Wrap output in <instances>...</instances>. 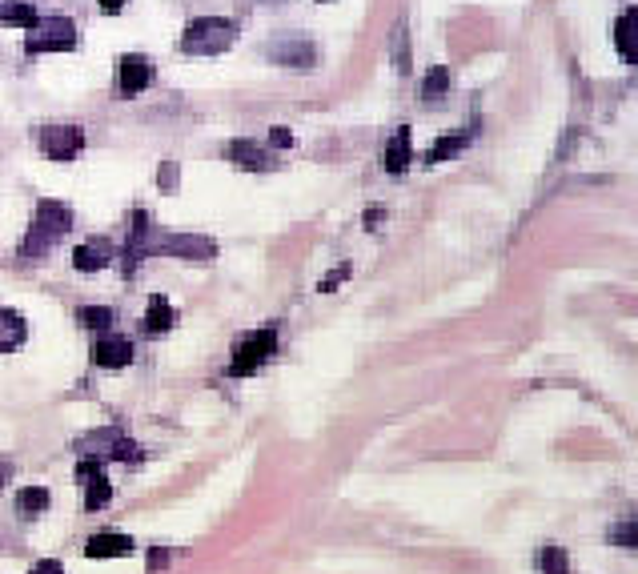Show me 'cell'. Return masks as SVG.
I'll list each match as a JSON object with an SVG mask.
<instances>
[{
  "mask_svg": "<svg viewBox=\"0 0 638 574\" xmlns=\"http://www.w3.org/2000/svg\"><path fill=\"white\" fill-rule=\"evenodd\" d=\"M29 574H65V566H61L57 558H49V562H37Z\"/></svg>",
  "mask_w": 638,
  "mask_h": 574,
  "instance_id": "obj_29",
  "label": "cell"
},
{
  "mask_svg": "<svg viewBox=\"0 0 638 574\" xmlns=\"http://www.w3.org/2000/svg\"><path fill=\"white\" fill-rule=\"evenodd\" d=\"M382 217H386L382 209H370V213H366V229H378V221H382Z\"/></svg>",
  "mask_w": 638,
  "mask_h": 574,
  "instance_id": "obj_32",
  "label": "cell"
},
{
  "mask_svg": "<svg viewBox=\"0 0 638 574\" xmlns=\"http://www.w3.org/2000/svg\"><path fill=\"white\" fill-rule=\"evenodd\" d=\"M37 141H41V149L53 161H73L85 149V129H77V125H45Z\"/></svg>",
  "mask_w": 638,
  "mask_h": 574,
  "instance_id": "obj_6",
  "label": "cell"
},
{
  "mask_svg": "<svg viewBox=\"0 0 638 574\" xmlns=\"http://www.w3.org/2000/svg\"><path fill=\"white\" fill-rule=\"evenodd\" d=\"M25 338H29L25 318L13 310H0V350H17V346H25Z\"/></svg>",
  "mask_w": 638,
  "mask_h": 574,
  "instance_id": "obj_18",
  "label": "cell"
},
{
  "mask_svg": "<svg viewBox=\"0 0 638 574\" xmlns=\"http://www.w3.org/2000/svg\"><path fill=\"white\" fill-rule=\"evenodd\" d=\"M125 0H101V13H121Z\"/></svg>",
  "mask_w": 638,
  "mask_h": 574,
  "instance_id": "obj_31",
  "label": "cell"
},
{
  "mask_svg": "<svg viewBox=\"0 0 638 574\" xmlns=\"http://www.w3.org/2000/svg\"><path fill=\"white\" fill-rule=\"evenodd\" d=\"M470 137H474V133H466V129H462V133H450V137H438V141L430 145L426 161H430V165H442V161H450L454 153H462V149L470 145Z\"/></svg>",
  "mask_w": 638,
  "mask_h": 574,
  "instance_id": "obj_19",
  "label": "cell"
},
{
  "mask_svg": "<svg viewBox=\"0 0 638 574\" xmlns=\"http://www.w3.org/2000/svg\"><path fill=\"white\" fill-rule=\"evenodd\" d=\"M269 145H277V149H293V133H289L285 125H273V129H269Z\"/></svg>",
  "mask_w": 638,
  "mask_h": 574,
  "instance_id": "obj_28",
  "label": "cell"
},
{
  "mask_svg": "<svg viewBox=\"0 0 638 574\" xmlns=\"http://www.w3.org/2000/svg\"><path fill=\"white\" fill-rule=\"evenodd\" d=\"M133 550H137V542L129 534H93L85 546L89 558H129Z\"/></svg>",
  "mask_w": 638,
  "mask_h": 574,
  "instance_id": "obj_13",
  "label": "cell"
},
{
  "mask_svg": "<svg viewBox=\"0 0 638 574\" xmlns=\"http://www.w3.org/2000/svg\"><path fill=\"white\" fill-rule=\"evenodd\" d=\"M614 45H618V53L626 57V65L638 61V9H634V5L618 17V25H614Z\"/></svg>",
  "mask_w": 638,
  "mask_h": 574,
  "instance_id": "obj_11",
  "label": "cell"
},
{
  "mask_svg": "<svg viewBox=\"0 0 638 574\" xmlns=\"http://www.w3.org/2000/svg\"><path fill=\"white\" fill-rule=\"evenodd\" d=\"M69 225H73V213H69V205H61V201H41L37 205V217H33V225H29V237H25V257L29 261H37L41 253H49L65 233H69Z\"/></svg>",
  "mask_w": 638,
  "mask_h": 574,
  "instance_id": "obj_1",
  "label": "cell"
},
{
  "mask_svg": "<svg viewBox=\"0 0 638 574\" xmlns=\"http://www.w3.org/2000/svg\"><path fill=\"white\" fill-rule=\"evenodd\" d=\"M538 570L542 574H570V558L562 546H542L538 550Z\"/></svg>",
  "mask_w": 638,
  "mask_h": 574,
  "instance_id": "obj_23",
  "label": "cell"
},
{
  "mask_svg": "<svg viewBox=\"0 0 638 574\" xmlns=\"http://www.w3.org/2000/svg\"><path fill=\"white\" fill-rule=\"evenodd\" d=\"M269 57H273L277 65H289V69H309V65L317 61V49H313L309 41H281V45L269 49Z\"/></svg>",
  "mask_w": 638,
  "mask_h": 574,
  "instance_id": "obj_14",
  "label": "cell"
},
{
  "mask_svg": "<svg viewBox=\"0 0 638 574\" xmlns=\"http://www.w3.org/2000/svg\"><path fill=\"white\" fill-rule=\"evenodd\" d=\"M49 490L45 486H25L21 494H17V506L25 510V514H41V510H49Z\"/></svg>",
  "mask_w": 638,
  "mask_h": 574,
  "instance_id": "obj_24",
  "label": "cell"
},
{
  "mask_svg": "<svg viewBox=\"0 0 638 574\" xmlns=\"http://www.w3.org/2000/svg\"><path fill=\"white\" fill-rule=\"evenodd\" d=\"M350 277V265H338V269H330L326 277H322V285H317V290H322V294H334V285H342Z\"/></svg>",
  "mask_w": 638,
  "mask_h": 574,
  "instance_id": "obj_27",
  "label": "cell"
},
{
  "mask_svg": "<svg viewBox=\"0 0 638 574\" xmlns=\"http://www.w3.org/2000/svg\"><path fill=\"white\" fill-rule=\"evenodd\" d=\"M93 362H97L101 370H125V366L133 362V342L121 338V334H105V338H97V346H93Z\"/></svg>",
  "mask_w": 638,
  "mask_h": 574,
  "instance_id": "obj_9",
  "label": "cell"
},
{
  "mask_svg": "<svg viewBox=\"0 0 638 574\" xmlns=\"http://www.w3.org/2000/svg\"><path fill=\"white\" fill-rule=\"evenodd\" d=\"M446 93H450V69L434 65V69L426 73V81H422V101H426V105H434V101H442Z\"/></svg>",
  "mask_w": 638,
  "mask_h": 574,
  "instance_id": "obj_20",
  "label": "cell"
},
{
  "mask_svg": "<svg viewBox=\"0 0 638 574\" xmlns=\"http://www.w3.org/2000/svg\"><path fill=\"white\" fill-rule=\"evenodd\" d=\"M85 486H89V490H85V510H101V506L113 498V482L105 478V470H101V474H93Z\"/></svg>",
  "mask_w": 638,
  "mask_h": 574,
  "instance_id": "obj_21",
  "label": "cell"
},
{
  "mask_svg": "<svg viewBox=\"0 0 638 574\" xmlns=\"http://www.w3.org/2000/svg\"><path fill=\"white\" fill-rule=\"evenodd\" d=\"M41 17L33 9V0H0V25H13V29H33Z\"/></svg>",
  "mask_w": 638,
  "mask_h": 574,
  "instance_id": "obj_16",
  "label": "cell"
},
{
  "mask_svg": "<svg viewBox=\"0 0 638 574\" xmlns=\"http://www.w3.org/2000/svg\"><path fill=\"white\" fill-rule=\"evenodd\" d=\"M394 69H398V73H410V37H406L402 25L394 29Z\"/></svg>",
  "mask_w": 638,
  "mask_h": 574,
  "instance_id": "obj_25",
  "label": "cell"
},
{
  "mask_svg": "<svg viewBox=\"0 0 638 574\" xmlns=\"http://www.w3.org/2000/svg\"><path fill=\"white\" fill-rule=\"evenodd\" d=\"M5 478H9V466H0V490H5Z\"/></svg>",
  "mask_w": 638,
  "mask_h": 574,
  "instance_id": "obj_33",
  "label": "cell"
},
{
  "mask_svg": "<svg viewBox=\"0 0 638 574\" xmlns=\"http://www.w3.org/2000/svg\"><path fill=\"white\" fill-rule=\"evenodd\" d=\"M229 45H233V21L225 17H197L181 37V49L189 57H217Z\"/></svg>",
  "mask_w": 638,
  "mask_h": 574,
  "instance_id": "obj_2",
  "label": "cell"
},
{
  "mask_svg": "<svg viewBox=\"0 0 638 574\" xmlns=\"http://www.w3.org/2000/svg\"><path fill=\"white\" fill-rule=\"evenodd\" d=\"M165 562H169V550H165V546H157V550H153V554H149V570H153V574H157V570H161V566H165Z\"/></svg>",
  "mask_w": 638,
  "mask_h": 574,
  "instance_id": "obj_30",
  "label": "cell"
},
{
  "mask_svg": "<svg viewBox=\"0 0 638 574\" xmlns=\"http://www.w3.org/2000/svg\"><path fill=\"white\" fill-rule=\"evenodd\" d=\"M610 542L622 546V550H634V546H638V526H634V522H618V526L610 530Z\"/></svg>",
  "mask_w": 638,
  "mask_h": 574,
  "instance_id": "obj_26",
  "label": "cell"
},
{
  "mask_svg": "<svg viewBox=\"0 0 638 574\" xmlns=\"http://www.w3.org/2000/svg\"><path fill=\"white\" fill-rule=\"evenodd\" d=\"M173 322H177V314H173V306L161 298V294H153L149 298V314H145V334H153V338H161V334H169L173 330Z\"/></svg>",
  "mask_w": 638,
  "mask_h": 574,
  "instance_id": "obj_15",
  "label": "cell"
},
{
  "mask_svg": "<svg viewBox=\"0 0 638 574\" xmlns=\"http://www.w3.org/2000/svg\"><path fill=\"white\" fill-rule=\"evenodd\" d=\"M273 354H277V330H273V326L245 334V338L233 346L229 378H249V374H257V370H261V366H265Z\"/></svg>",
  "mask_w": 638,
  "mask_h": 574,
  "instance_id": "obj_3",
  "label": "cell"
},
{
  "mask_svg": "<svg viewBox=\"0 0 638 574\" xmlns=\"http://www.w3.org/2000/svg\"><path fill=\"white\" fill-rule=\"evenodd\" d=\"M149 85H153V61L141 57V53L121 57V69H117V89H121V97H137V93H145Z\"/></svg>",
  "mask_w": 638,
  "mask_h": 574,
  "instance_id": "obj_7",
  "label": "cell"
},
{
  "mask_svg": "<svg viewBox=\"0 0 638 574\" xmlns=\"http://www.w3.org/2000/svg\"><path fill=\"white\" fill-rule=\"evenodd\" d=\"M410 161H414V133L402 125L394 137H390V145H386V173H406L410 169Z\"/></svg>",
  "mask_w": 638,
  "mask_h": 574,
  "instance_id": "obj_12",
  "label": "cell"
},
{
  "mask_svg": "<svg viewBox=\"0 0 638 574\" xmlns=\"http://www.w3.org/2000/svg\"><path fill=\"white\" fill-rule=\"evenodd\" d=\"M77 450H85V458H121V462H141V454H145L121 430H93L77 442Z\"/></svg>",
  "mask_w": 638,
  "mask_h": 574,
  "instance_id": "obj_5",
  "label": "cell"
},
{
  "mask_svg": "<svg viewBox=\"0 0 638 574\" xmlns=\"http://www.w3.org/2000/svg\"><path fill=\"white\" fill-rule=\"evenodd\" d=\"M225 157H229L237 169H249V173H265V169H273V157H269L261 145H253V141H233V145L225 149Z\"/></svg>",
  "mask_w": 638,
  "mask_h": 574,
  "instance_id": "obj_10",
  "label": "cell"
},
{
  "mask_svg": "<svg viewBox=\"0 0 638 574\" xmlns=\"http://www.w3.org/2000/svg\"><path fill=\"white\" fill-rule=\"evenodd\" d=\"M165 253L173 257H189V261H213L217 257V241L213 237H201V233H173L161 241Z\"/></svg>",
  "mask_w": 638,
  "mask_h": 574,
  "instance_id": "obj_8",
  "label": "cell"
},
{
  "mask_svg": "<svg viewBox=\"0 0 638 574\" xmlns=\"http://www.w3.org/2000/svg\"><path fill=\"white\" fill-rule=\"evenodd\" d=\"M109 261H113V249H109V245H101V241L77 245V253H73V265H77L81 273H101Z\"/></svg>",
  "mask_w": 638,
  "mask_h": 574,
  "instance_id": "obj_17",
  "label": "cell"
},
{
  "mask_svg": "<svg viewBox=\"0 0 638 574\" xmlns=\"http://www.w3.org/2000/svg\"><path fill=\"white\" fill-rule=\"evenodd\" d=\"M77 49V25L69 17H49V21H37L25 37V53L29 57H41V53H69Z\"/></svg>",
  "mask_w": 638,
  "mask_h": 574,
  "instance_id": "obj_4",
  "label": "cell"
},
{
  "mask_svg": "<svg viewBox=\"0 0 638 574\" xmlns=\"http://www.w3.org/2000/svg\"><path fill=\"white\" fill-rule=\"evenodd\" d=\"M77 322H81L85 330H109V326L117 322V314H113L109 306H81V310H77Z\"/></svg>",
  "mask_w": 638,
  "mask_h": 574,
  "instance_id": "obj_22",
  "label": "cell"
}]
</instances>
